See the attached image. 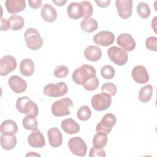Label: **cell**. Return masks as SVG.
I'll return each instance as SVG.
<instances>
[{"label":"cell","mask_w":157,"mask_h":157,"mask_svg":"<svg viewBox=\"0 0 157 157\" xmlns=\"http://www.w3.org/2000/svg\"><path fill=\"white\" fill-rule=\"evenodd\" d=\"M110 2L111 1L110 0H103V1H102V0H96L95 1V2L98 5V6H99L101 8L107 7V6H109Z\"/></svg>","instance_id":"42"},{"label":"cell","mask_w":157,"mask_h":157,"mask_svg":"<svg viewBox=\"0 0 157 157\" xmlns=\"http://www.w3.org/2000/svg\"><path fill=\"white\" fill-rule=\"evenodd\" d=\"M28 144L33 148H42L45 145V140L43 134L38 129L33 131L28 137Z\"/></svg>","instance_id":"16"},{"label":"cell","mask_w":157,"mask_h":157,"mask_svg":"<svg viewBox=\"0 0 157 157\" xmlns=\"http://www.w3.org/2000/svg\"><path fill=\"white\" fill-rule=\"evenodd\" d=\"M42 1L41 0H29V6L33 9H38L41 7Z\"/></svg>","instance_id":"41"},{"label":"cell","mask_w":157,"mask_h":157,"mask_svg":"<svg viewBox=\"0 0 157 157\" xmlns=\"http://www.w3.org/2000/svg\"><path fill=\"white\" fill-rule=\"evenodd\" d=\"M85 58L90 61H97L102 56V51L101 48L96 45H90L87 47L84 51Z\"/></svg>","instance_id":"21"},{"label":"cell","mask_w":157,"mask_h":157,"mask_svg":"<svg viewBox=\"0 0 157 157\" xmlns=\"http://www.w3.org/2000/svg\"><path fill=\"white\" fill-rule=\"evenodd\" d=\"M26 156H40L39 154H37V153H34V151H31V152H29V153H28V154H26Z\"/></svg>","instance_id":"45"},{"label":"cell","mask_w":157,"mask_h":157,"mask_svg":"<svg viewBox=\"0 0 157 157\" xmlns=\"http://www.w3.org/2000/svg\"><path fill=\"white\" fill-rule=\"evenodd\" d=\"M153 88L151 85L148 84L147 85H145L144 86L141 88L139 92V100L143 103L149 102L153 95Z\"/></svg>","instance_id":"26"},{"label":"cell","mask_w":157,"mask_h":157,"mask_svg":"<svg viewBox=\"0 0 157 157\" xmlns=\"http://www.w3.org/2000/svg\"><path fill=\"white\" fill-rule=\"evenodd\" d=\"M99 79L96 76L87 80L82 86L83 88L88 91H93L98 88L99 86Z\"/></svg>","instance_id":"36"},{"label":"cell","mask_w":157,"mask_h":157,"mask_svg":"<svg viewBox=\"0 0 157 157\" xmlns=\"http://www.w3.org/2000/svg\"><path fill=\"white\" fill-rule=\"evenodd\" d=\"M69 73V69L65 65H58L57 66L53 71V74L56 78H64Z\"/></svg>","instance_id":"35"},{"label":"cell","mask_w":157,"mask_h":157,"mask_svg":"<svg viewBox=\"0 0 157 157\" xmlns=\"http://www.w3.org/2000/svg\"><path fill=\"white\" fill-rule=\"evenodd\" d=\"M136 10L139 16L143 19L148 18L151 13L150 8L148 4L144 2H140L138 4Z\"/></svg>","instance_id":"31"},{"label":"cell","mask_w":157,"mask_h":157,"mask_svg":"<svg viewBox=\"0 0 157 157\" xmlns=\"http://www.w3.org/2000/svg\"><path fill=\"white\" fill-rule=\"evenodd\" d=\"M95 68L89 64H83L75 69L72 73V78L75 83L83 85L87 80L96 76Z\"/></svg>","instance_id":"1"},{"label":"cell","mask_w":157,"mask_h":157,"mask_svg":"<svg viewBox=\"0 0 157 157\" xmlns=\"http://www.w3.org/2000/svg\"><path fill=\"white\" fill-rule=\"evenodd\" d=\"M40 15L44 21L52 23L56 20L58 13L55 8L51 4H45L41 9Z\"/></svg>","instance_id":"19"},{"label":"cell","mask_w":157,"mask_h":157,"mask_svg":"<svg viewBox=\"0 0 157 157\" xmlns=\"http://www.w3.org/2000/svg\"><path fill=\"white\" fill-rule=\"evenodd\" d=\"M8 20L10 23V27L13 31H18L23 28L25 25L23 18L18 15H13L10 16Z\"/></svg>","instance_id":"30"},{"label":"cell","mask_w":157,"mask_h":157,"mask_svg":"<svg viewBox=\"0 0 157 157\" xmlns=\"http://www.w3.org/2000/svg\"><path fill=\"white\" fill-rule=\"evenodd\" d=\"M24 37L26 46L32 50H39L43 45L44 39L36 28H28L24 33Z\"/></svg>","instance_id":"4"},{"label":"cell","mask_w":157,"mask_h":157,"mask_svg":"<svg viewBox=\"0 0 157 157\" xmlns=\"http://www.w3.org/2000/svg\"><path fill=\"white\" fill-rule=\"evenodd\" d=\"M77 117L81 121H87L91 117V111L87 105L81 106L77 112Z\"/></svg>","instance_id":"32"},{"label":"cell","mask_w":157,"mask_h":157,"mask_svg":"<svg viewBox=\"0 0 157 157\" xmlns=\"http://www.w3.org/2000/svg\"><path fill=\"white\" fill-rule=\"evenodd\" d=\"M17 66V61L13 56L10 55L4 56L0 60V75L1 76L7 75L16 69Z\"/></svg>","instance_id":"10"},{"label":"cell","mask_w":157,"mask_h":157,"mask_svg":"<svg viewBox=\"0 0 157 157\" xmlns=\"http://www.w3.org/2000/svg\"><path fill=\"white\" fill-rule=\"evenodd\" d=\"M34 63L33 60L29 58H25L20 63V73L25 77L31 76L34 72Z\"/></svg>","instance_id":"24"},{"label":"cell","mask_w":157,"mask_h":157,"mask_svg":"<svg viewBox=\"0 0 157 157\" xmlns=\"http://www.w3.org/2000/svg\"><path fill=\"white\" fill-rule=\"evenodd\" d=\"M90 157H105V152L103 148H98L94 147H93L90 151L89 153Z\"/></svg>","instance_id":"39"},{"label":"cell","mask_w":157,"mask_h":157,"mask_svg":"<svg viewBox=\"0 0 157 157\" xmlns=\"http://www.w3.org/2000/svg\"><path fill=\"white\" fill-rule=\"evenodd\" d=\"M107 55L110 60L118 66L124 65L128 59L127 52L117 46H112L109 48Z\"/></svg>","instance_id":"6"},{"label":"cell","mask_w":157,"mask_h":157,"mask_svg":"<svg viewBox=\"0 0 157 157\" xmlns=\"http://www.w3.org/2000/svg\"><path fill=\"white\" fill-rule=\"evenodd\" d=\"M102 93H104L110 97L113 96L117 92V86L111 82H107L104 83L101 86Z\"/></svg>","instance_id":"34"},{"label":"cell","mask_w":157,"mask_h":157,"mask_svg":"<svg viewBox=\"0 0 157 157\" xmlns=\"http://www.w3.org/2000/svg\"><path fill=\"white\" fill-rule=\"evenodd\" d=\"M73 102L69 98H61L54 102L51 107L52 114L55 117H63L71 113L73 107Z\"/></svg>","instance_id":"3"},{"label":"cell","mask_w":157,"mask_h":157,"mask_svg":"<svg viewBox=\"0 0 157 157\" xmlns=\"http://www.w3.org/2000/svg\"><path fill=\"white\" fill-rule=\"evenodd\" d=\"M94 42L99 46L107 47L112 45L115 40V35L109 31H101L93 36Z\"/></svg>","instance_id":"12"},{"label":"cell","mask_w":157,"mask_h":157,"mask_svg":"<svg viewBox=\"0 0 157 157\" xmlns=\"http://www.w3.org/2000/svg\"><path fill=\"white\" fill-rule=\"evenodd\" d=\"M71 152L76 156H84L87 151V145L80 137H74L69 140L67 144Z\"/></svg>","instance_id":"8"},{"label":"cell","mask_w":157,"mask_h":157,"mask_svg":"<svg viewBox=\"0 0 157 157\" xmlns=\"http://www.w3.org/2000/svg\"><path fill=\"white\" fill-rule=\"evenodd\" d=\"M117 44L126 52L132 51L136 45V41L132 36L128 33L120 34L117 39Z\"/></svg>","instance_id":"13"},{"label":"cell","mask_w":157,"mask_h":157,"mask_svg":"<svg viewBox=\"0 0 157 157\" xmlns=\"http://www.w3.org/2000/svg\"><path fill=\"white\" fill-rule=\"evenodd\" d=\"M131 76L139 84H145L149 80V75L147 69L141 65H137L132 69Z\"/></svg>","instance_id":"14"},{"label":"cell","mask_w":157,"mask_h":157,"mask_svg":"<svg viewBox=\"0 0 157 157\" xmlns=\"http://www.w3.org/2000/svg\"><path fill=\"white\" fill-rule=\"evenodd\" d=\"M80 2L82 3V4L83 5V8H84L85 13H84L83 18H90L93 13V8L91 4L89 1H83Z\"/></svg>","instance_id":"38"},{"label":"cell","mask_w":157,"mask_h":157,"mask_svg":"<svg viewBox=\"0 0 157 157\" xmlns=\"http://www.w3.org/2000/svg\"><path fill=\"white\" fill-rule=\"evenodd\" d=\"M15 106L17 110L21 113L32 115L35 117L38 115L39 109L37 105L27 96L18 98L16 101Z\"/></svg>","instance_id":"2"},{"label":"cell","mask_w":157,"mask_h":157,"mask_svg":"<svg viewBox=\"0 0 157 157\" xmlns=\"http://www.w3.org/2000/svg\"><path fill=\"white\" fill-rule=\"evenodd\" d=\"M117 122V118L114 114L111 113H106L97 124L96 126V132H103L109 134L112 131V128L115 126Z\"/></svg>","instance_id":"9"},{"label":"cell","mask_w":157,"mask_h":157,"mask_svg":"<svg viewBox=\"0 0 157 157\" xmlns=\"http://www.w3.org/2000/svg\"><path fill=\"white\" fill-rule=\"evenodd\" d=\"M5 5L7 12L12 14L22 12L26 8L25 0H7Z\"/></svg>","instance_id":"20"},{"label":"cell","mask_w":157,"mask_h":157,"mask_svg":"<svg viewBox=\"0 0 157 157\" xmlns=\"http://www.w3.org/2000/svg\"><path fill=\"white\" fill-rule=\"evenodd\" d=\"M108 140L107 134L103 132H97L93 139V147L98 148H103Z\"/></svg>","instance_id":"28"},{"label":"cell","mask_w":157,"mask_h":157,"mask_svg":"<svg viewBox=\"0 0 157 157\" xmlns=\"http://www.w3.org/2000/svg\"><path fill=\"white\" fill-rule=\"evenodd\" d=\"M9 87L15 93H22L27 88L26 82L18 75H12L8 80Z\"/></svg>","instance_id":"15"},{"label":"cell","mask_w":157,"mask_h":157,"mask_svg":"<svg viewBox=\"0 0 157 157\" xmlns=\"http://www.w3.org/2000/svg\"><path fill=\"white\" fill-rule=\"evenodd\" d=\"M0 21H1L0 30H1V31H7V30H9L10 28H11L10 23H9L8 19L7 20V19H6V18H1Z\"/></svg>","instance_id":"40"},{"label":"cell","mask_w":157,"mask_h":157,"mask_svg":"<svg viewBox=\"0 0 157 157\" xmlns=\"http://www.w3.org/2000/svg\"><path fill=\"white\" fill-rule=\"evenodd\" d=\"M67 13L72 19H80L84 16L85 11L83 6L81 2H72L67 7Z\"/></svg>","instance_id":"17"},{"label":"cell","mask_w":157,"mask_h":157,"mask_svg":"<svg viewBox=\"0 0 157 157\" xmlns=\"http://www.w3.org/2000/svg\"><path fill=\"white\" fill-rule=\"evenodd\" d=\"M61 128L67 134H77L80 131V126L74 119L66 118L61 121Z\"/></svg>","instance_id":"22"},{"label":"cell","mask_w":157,"mask_h":157,"mask_svg":"<svg viewBox=\"0 0 157 157\" xmlns=\"http://www.w3.org/2000/svg\"><path fill=\"white\" fill-rule=\"evenodd\" d=\"M0 131L1 134H15L18 131V126L14 121L6 120L1 124Z\"/></svg>","instance_id":"25"},{"label":"cell","mask_w":157,"mask_h":157,"mask_svg":"<svg viewBox=\"0 0 157 157\" xmlns=\"http://www.w3.org/2000/svg\"><path fill=\"white\" fill-rule=\"evenodd\" d=\"M68 88L66 83L60 82L56 83H48L43 90L44 95L52 98L61 97L67 93Z\"/></svg>","instance_id":"5"},{"label":"cell","mask_w":157,"mask_h":157,"mask_svg":"<svg viewBox=\"0 0 157 157\" xmlns=\"http://www.w3.org/2000/svg\"><path fill=\"white\" fill-rule=\"evenodd\" d=\"M115 71L111 65H105L101 69V75L105 79H112L114 77Z\"/></svg>","instance_id":"33"},{"label":"cell","mask_w":157,"mask_h":157,"mask_svg":"<svg viewBox=\"0 0 157 157\" xmlns=\"http://www.w3.org/2000/svg\"><path fill=\"white\" fill-rule=\"evenodd\" d=\"M80 27L83 31L90 33L97 29L98 24L94 18L91 17L86 18L81 21Z\"/></svg>","instance_id":"27"},{"label":"cell","mask_w":157,"mask_h":157,"mask_svg":"<svg viewBox=\"0 0 157 157\" xmlns=\"http://www.w3.org/2000/svg\"><path fill=\"white\" fill-rule=\"evenodd\" d=\"M22 124L25 129L34 131L37 129V120L36 117L32 115H26L22 120Z\"/></svg>","instance_id":"29"},{"label":"cell","mask_w":157,"mask_h":157,"mask_svg":"<svg viewBox=\"0 0 157 157\" xmlns=\"http://www.w3.org/2000/svg\"><path fill=\"white\" fill-rule=\"evenodd\" d=\"M52 2L56 6L61 7V6H64L67 2V1L66 0H52Z\"/></svg>","instance_id":"43"},{"label":"cell","mask_w":157,"mask_h":157,"mask_svg":"<svg viewBox=\"0 0 157 157\" xmlns=\"http://www.w3.org/2000/svg\"><path fill=\"white\" fill-rule=\"evenodd\" d=\"M145 46L149 50L157 51V37L155 36H150L145 40Z\"/></svg>","instance_id":"37"},{"label":"cell","mask_w":157,"mask_h":157,"mask_svg":"<svg viewBox=\"0 0 157 157\" xmlns=\"http://www.w3.org/2000/svg\"><path fill=\"white\" fill-rule=\"evenodd\" d=\"M47 137L50 146L57 148L63 143V136L59 129L56 127H53L47 131Z\"/></svg>","instance_id":"18"},{"label":"cell","mask_w":157,"mask_h":157,"mask_svg":"<svg viewBox=\"0 0 157 157\" xmlns=\"http://www.w3.org/2000/svg\"><path fill=\"white\" fill-rule=\"evenodd\" d=\"M15 135L2 134L1 136V145L3 149L10 150L15 148L17 142V137Z\"/></svg>","instance_id":"23"},{"label":"cell","mask_w":157,"mask_h":157,"mask_svg":"<svg viewBox=\"0 0 157 157\" xmlns=\"http://www.w3.org/2000/svg\"><path fill=\"white\" fill-rule=\"evenodd\" d=\"M156 17H155L153 19V20L151 21V28L153 29L155 33H156Z\"/></svg>","instance_id":"44"},{"label":"cell","mask_w":157,"mask_h":157,"mask_svg":"<svg viewBox=\"0 0 157 157\" xmlns=\"http://www.w3.org/2000/svg\"><path fill=\"white\" fill-rule=\"evenodd\" d=\"M91 103L95 110L103 111L110 107L112 104V98L104 93H99L92 97Z\"/></svg>","instance_id":"7"},{"label":"cell","mask_w":157,"mask_h":157,"mask_svg":"<svg viewBox=\"0 0 157 157\" xmlns=\"http://www.w3.org/2000/svg\"><path fill=\"white\" fill-rule=\"evenodd\" d=\"M133 2L131 0H117L115 6L118 15L123 19H127L132 15Z\"/></svg>","instance_id":"11"}]
</instances>
